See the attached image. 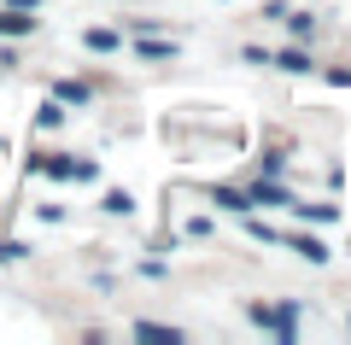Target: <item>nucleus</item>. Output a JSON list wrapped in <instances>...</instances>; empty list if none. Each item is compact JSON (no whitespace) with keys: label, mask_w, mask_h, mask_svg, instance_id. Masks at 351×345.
I'll return each instance as SVG.
<instances>
[{"label":"nucleus","mask_w":351,"mask_h":345,"mask_svg":"<svg viewBox=\"0 0 351 345\" xmlns=\"http://www.w3.org/2000/svg\"><path fill=\"white\" fill-rule=\"evenodd\" d=\"M299 217H304V222H334L339 205H299Z\"/></svg>","instance_id":"f257e3e1"},{"label":"nucleus","mask_w":351,"mask_h":345,"mask_svg":"<svg viewBox=\"0 0 351 345\" xmlns=\"http://www.w3.org/2000/svg\"><path fill=\"white\" fill-rule=\"evenodd\" d=\"M293 246H299V252H304V258H311V263H328V252H322V240H311V235H304V240H293Z\"/></svg>","instance_id":"f03ea898"},{"label":"nucleus","mask_w":351,"mask_h":345,"mask_svg":"<svg viewBox=\"0 0 351 345\" xmlns=\"http://www.w3.org/2000/svg\"><path fill=\"white\" fill-rule=\"evenodd\" d=\"M0 29H6V36H24V29H29V18H18V12H0Z\"/></svg>","instance_id":"7ed1b4c3"},{"label":"nucleus","mask_w":351,"mask_h":345,"mask_svg":"<svg viewBox=\"0 0 351 345\" xmlns=\"http://www.w3.org/2000/svg\"><path fill=\"white\" fill-rule=\"evenodd\" d=\"M258 199H263V205H293V199H287V193H281V187H269V182H263V187H258Z\"/></svg>","instance_id":"20e7f679"},{"label":"nucleus","mask_w":351,"mask_h":345,"mask_svg":"<svg viewBox=\"0 0 351 345\" xmlns=\"http://www.w3.org/2000/svg\"><path fill=\"white\" fill-rule=\"evenodd\" d=\"M141 53H147V59H170L176 47H170V41H141Z\"/></svg>","instance_id":"39448f33"},{"label":"nucleus","mask_w":351,"mask_h":345,"mask_svg":"<svg viewBox=\"0 0 351 345\" xmlns=\"http://www.w3.org/2000/svg\"><path fill=\"white\" fill-rule=\"evenodd\" d=\"M59 123H64V111L47 99V106H41V129H59Z\"/></svg>","instance_id":"423d86ee"},{"label":"nucleus","mask_w":351,"mask_h":345,"mask_svg":"<svg viewBox=\"0 0 351 345\" xmlns=\"http://www.w3.org/2000/svg\"><path fill=\"white\" fill-rule=\"evenodd\" d=\"M135 333H141V340H182V333H176V328H147V322H141Z\"/></svg>","instance_id":"0eeeda50"}]
</instances>
